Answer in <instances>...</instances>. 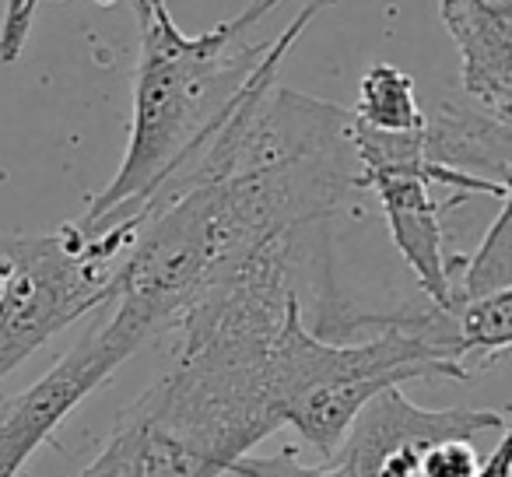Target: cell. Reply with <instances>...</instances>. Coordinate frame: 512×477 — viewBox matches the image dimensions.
<instances>
[{
    "label": "cell",
    "instance_id": "cell-1",
    "mask_svg": "<svg viewBox=\"0 0 512 477\" xmlns=\"http://www.w3.org/2000/svg\"><path fill=\"white\" fill-rule=\"evenodd\" d=\"M256 74L204 151L137 211L106 320L134 351L172 334L207 292L271 260H313L316 232L358 176L351 109Z\"/></svg>",
    "mask_w": 512,
    "mask_h": 477
},
{
    "label": "cell",
    "instance_id": "cell-2",
    "mask_svg": "<svg viewBox=\"0 0 512 477\" xmlns=\"http://www.w3.org/2000/svg\"><path fill=\"white\" fill-rule=\"evenodd\" d=\"M285 0H249L228 22L186 36L172 22L165 0H144L141 57L134 78V120H130L127 155L106 190L88 200V211L74 221L85 232H99L123 218H134L151 193L172 179L197 151L207 148L221 123L242 102L256 74L274 60H285L313 18L334 0H309L271 43L253 39V29Z\"/></svg>",
    "mask_w": 512,
    "mask_h": 477
},
{
    "label": "cell",
    "instance_id": "cell-3",
    "mask_svg": "<svg viewBox=\"0 0 512 477\" xmlns=\"http://www.w3.org/2000/svg\"><path fill=\"white\" fill-rule=\"evenodd\" d=\"M369 337L348 344L309 330L302 299L288 309L271 344L267 383L281 425H292L316 453L334 456L355 414L376 393L411 379H467L470 365L456 337L453 309L428 302L421 313L348 316Z\"/></svg>",
    "mask_w": 512,
    "mask_h": 477
},
{
    "label": "cell",
    "instance_id": "cell-4",
    "mask_svg": "<svg viewBox=\"0 0 512 477\" xmlns=\"http://www.w3.org/2000/svg\"><path fill=\"white\" fill-rule=\"evenodd\" d=\"M134 225L137 214L99 232L64 225L46 235H15V264L0 285V379L113 299Z\"/></svg>",
    "mask_w": 512,
    "mask_h": 477
},
{
    "label": "cell",
    "instance_id": "cell-5",
    "mask_svg": "<svg viewBox=\"0 0 512 477\" xmlns=\"http://www.w3.org/2000/svg\"><path fill=\"white\" fill-rule=\"evenodd\" d=\"M348 137L358 162L355 186L379 197L393 246L425 288L428 302L453 309L460 257L446 253V232H442V214L453 204L432 197L435 183L428 179L425 127L407 134H383L351 120Z\"/></svg>",
    "mask_w": 512,
    "mask_h": 477
},
{
    "label": "cell",
    "instance_id": "cell-6",
    "mask_svg": "<svg viewBox=\"0 0 512 477\" xmlns=\"http://www.w3.org/2000/svg\"><path fill=\"white\" fill-rule=\"evenodd\" d=\"M99 313V323L88 327L81 341L50 365V372L15 397L0 400V477L22 474L25 463L71 418L74 407L134 355V348L109 327L106 309Z\"/></svg>",
    "mask_w": 512,
    "mask_h": 477
},
{
    "label": "cell",
    "instance_id": "cell-7",
    "mask_svg": "<svg viewBox=\"0 0 512 477\" xmlns=\"http://www.w3.org/2000/svg\"><path fill=\"white\" fill-rule=\"evenodd\" d=\"M505 418L498 411L477 407H418L400 386L376 393L355 414L348 435L334 456L355 477H421V460L428 446L442 439H474L484 432H502Z\"/></svg>",
    "mask_w": 512,
    "mask_h": 477
},
{
    "label": "cell",
    "instance_id": "cell-8",
    "mask_svg": "<svg viewBox=\"0 0 512 477\" xmlns=\"http://www.w3.org/2000/svg\"><path fill=\"white\" fill-rule=\"evenodd\" d=\"M460 50V81L474 106L512 120V0H442Z\"/></svg>",
    "mask_w": 512,
    "mask_h": 477
},
{
    "label": "cell",
    "instance_id": "cell-9",
    "mask_svg": "<svg viewBox=\"0 0 512 477\" xmlns=\"http://www.w3.org/2000/svg\"><path fill=\"white\" fill-rule=\"evenodd\" d=\"M509 123L481 106H442L425 116V158L463 176L509 186Z\"/></svg>",
    "mask_w": 512,
    "mask_h": 477
},
{
    "label": "cell",
    "instance_id": "cell-10",
    "mask_svg": "<svg viewBox=\"0 0 512 477\" xmlns=\"http://www.w3.org/2000/svg\"><path fill=\"white\" fill-rule=\"evenodd\" d=\"M351 120L383 134H407L425 127V109L418 106L411 74L393 64H372L358 85V102Z\"/></svg>",
    "mask_w": 512,
    "mask_h": 477
},
{
    "label": "cell",
    "instance_id": "cell-11",
    "mask_svg": "<svg viewBox=\"0 0 512 477\" xmlns=\"http://www.w3.org/2000/svg\"><path fill=\"white\" fill-rule=\"evenodd\" d=\"M456 337H460L463 358H477L488 365L491 358L505 355L512 344V288L477 299L453 302Z\"/></svg>",
    "mask_w": 512,
    "mask_h": 477
},
{
    "label": "cell",
    "instance_id": "cell-12",
    "mask_svg": "<svg viewBox=\"0 0 512 477\" xmlns=\"http://www.w3.org/2000/svg\"><path fill=\"white\" fill-rule=\"evenodd\" d=\"M512 288V232H509V200H498L495 221L484 232L481 246L470 257H460L456 267V299H477Z\"/></svg>",
    "mask_w": 512,
    "mask_h": 477
},
{
    "label": "cell",
    "instance_id": "cell-13",
    "mask_svg": "<svg viewBox=\"0 0 512 477\" xmlns=\"http://www.w3.org/2000/svg\"><path fill=\"white\" fill-rule=\"evenodd\" d=\"M228 474L235 477H355L351 467L337 460H327L323 467H306L299 463L292 453H278V456H239V460L228 467Z\"/></svg>",
    "mask_w": 512,
    "mask_h": 477
},
{
    "label": "cell",
    "instance_id": "cell-14",
    "mask_svg": "<svg viewBox=\"0 0 512 477\" xmlns=\"http://www.w3.org/2000/svg\"><path fill=\"white\" fill-rule=\"evenodd\" d=\"M481 463V453L470 439H442L428 446L421 460V477H477Z\"/></svg>",
    "mask_w": 512,
    "mask_h": 477
},
{
    "label": "cell",
    "instance_id": "cell-15",
    "mask_svg": "<svg viewBox=\"0 0 512 477\" xmlns=\"http://www.w3.org/2000/svg\"><path fill=\"white\" fill-rule=\"evenodd\" d=\"M36 18V0H8L4 25H0V64H15L25 50V39L32 32Z\"/></svg>",
    "mask_w": 512,
    "mask_h": 477
},
{
    "label": "cell",
    "instance_id": "cell-16",
    "mask_svg": "<svg viewBox=\"0 0 512 477\" xmlns=\"http://www.w3.org/2000/svg\"><path fill=\"white\" fill-rule=\"evenodd\" d=\"M78 477H130V474H127V463H123V453L116 449V442H106L102 453L95 456Z\"/></svg>",
    "mask_w": 512,
    "mask_h": 477
},
{
    "label": "cell",
    "instance_id": "cell-17",
    "mask_svg": "<svg viewBox=\"0 0 512 477\" xmlns=\"http://www.w3.org/2000/svg\"><path fill=\"white\" fill-rule=\"evenodd\" d=\"M477 477H512V442L509 432H498V446L488 460L481 463V474Z\"/></svg>",
    "mask_w": 512,
    "mask_h": 477
},
{
    "label": "cell",
    "instance_id": "cell-18",
    "mask_svg": "<svg viewBox=\"0 0 512 477\" xmlns=\"http://www.w3.org/2000/svg\"><path fill=\"white\" fill-rule=\"evenodd\" d=\"M11 264H15V235H0V285L8 278Z\"/></svg>",
    "mask_w": 512,
    "mask_h": 477
},
{
    "label": "cell",
    "instance_id": "cell-19",
    "mask_svg": "<svg viewBox=\"0 0 512 477\" xmlns=\"http://www.w3.org/2000/svg\"><path fill=\"white\" fill-rule=\"evenodd\" d=\"M130 4H134V8H144V0H130Z\"/></svg>",
    "mask_w": 512,
    "mask_h": 477
}]
</instances>
